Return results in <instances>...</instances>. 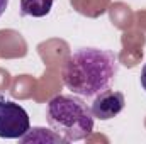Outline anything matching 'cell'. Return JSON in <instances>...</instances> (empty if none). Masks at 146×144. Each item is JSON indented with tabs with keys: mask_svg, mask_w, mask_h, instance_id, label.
<instances>
[{
	"mask_svg": "<svg viewBox=\"0 0 146 144\" xmlns=\"http://www.w3.org/2000/svg\"><path fill=\"white\" fill-rule=\"evenodd\" d=\"M117 56L100 48H82L72 53L63 65L61 78L75 95L92 98L107 90L117 75Z\"/></svg>",
	"mask_w": 146,
	"mask_h": 144,
	"instance_id": "cell-1",
	"label": "cell"
},
{
	"mask_svg": "<svg viewBox=\"0 0 146 144\" xmlns=\"http://www.w3.org/2000/svg\"><path fill=\"white\" fill-rule=\"evenodd\" d=\"M46 119L53 132L66 143L83 141L94 132V114L75 93L51 98L46 108Z\"/></svg>",
	"mask_w": 146,
	"mask_h": 144,
	"instance_id": "cell-2",
	"label": "cell"
},
{
	"mask_svg": "<svg viewBox=\"0 0 146 144\" xmlns=\"http://www.w3.org/2000/svg\"><path fill=\"white\" fill-rule=\"evenodd\" d=\"M29 131L31 122L24 107L0 95V137L21 139Z\"/></svg>",
	"mask_w": 146,
	"mask_h": 144,
	"instance_id": "cell-3",
	"label": "cell"
},
{
	"mask_svg": "<svg viewBox=\"0 0 146 144\" xmlns=\"http://www.w3.org/2000/svg\"><path fill=\"white\" fill-rule=\"evenodd\" d=\"M126 107V98L121 92L115 90H104L102 93L95 95L94 102H92V114L95 119L99 120H109L114 119L115 115H119Z\"/></svg>",
	"mask_w": 146,
	"mask_h": 144,
	"instance_id": "cell-4",
	"label": "cell"
},
{
	"mask_svg": "<svg viewBox=\"0 0 146 144\" xmlns=\"http://www.w3.org/2000/svg\"><path fill=\"white\" fill-rule=\"evenodd\" d=\"M54 0H21V14L31 17H44L51 12Z\"/></svg>",
	"mask_w": 146,
	"mask_h": 144,
	"instance_id": "cell-5",
	"label": "cell"
},
{
	"mask_svg": "<svg viewBox=\"0 0 146 144\" xmlns=\"http://www.w3.org/2000/svg\"><path fill=\"white\" fill-rule=\"evenodd\" d=\"M7 7H9V0H0V17L3 15V12L7 10Z\"/></svg>",
	"mask_w": 146,
	"mask_h": 144,
	"instance_id": "cell-6",
	"label": "cell"
},
{
	"mask_svg": "<svg viewBox=\"0 0 146 144\" xmlns=\"http://www.w3.org/2000/svg\"><path fill=\"white\" fill-rule=\"evenodd\" d=\"M141 85H143V88L146 90V65L143 66V70H141Z\"/></svg>",
	"mask_w": 146,
	"mask_h": 144,
	"instance_id": "cell-7",
	"label": "cell"
}]
</instances>
